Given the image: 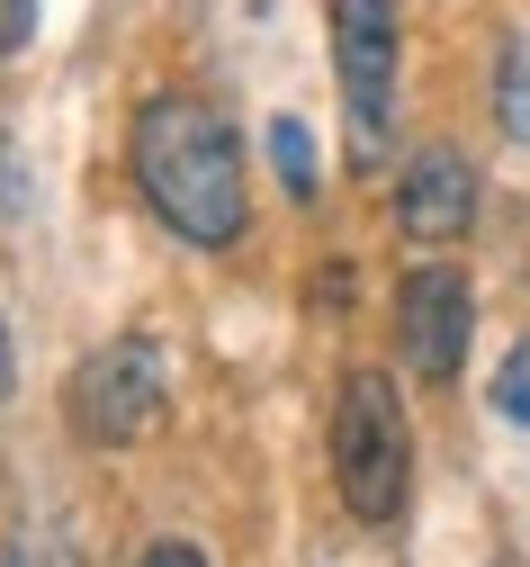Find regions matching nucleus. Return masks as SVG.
<instances>
[{
	"instance_id": "39448f33",
	"label": "nucleus",
	"mask_w": 530,
	"mask_h": 567,
	"mask_svg": "<svg viewBox=\"0 0 530 567\" xmlns=\"http://www.w3.org/2000/svg\"><path fill=\"white\" fill-rule=\"evenodd\" d=\"M468 333H477L468 270H449V261L405 270V289H396V351H405V370L423 388H449V379L468 370Z\"/></svg>"
},
{
	"instance_id": "ddd939ff",
	"label": "nucleus",
	"mask_w": 530,
	"mask_h": 567,
	"mask_svg": "<svg viewBox=\"0 0 530 567\" xmlns=\"http://www.w3.org/2000/svg\"><path fill=\"white\" fill-rule=\"evenodd\" d=\"M10 567H19V558H10Z\"/></svg>"
},
{
	"instance_id": "20e7f679",
	"label": "nucleus",
	"mask_w": 530,
	"mask_h": 567,
	"mask_svg": "<svg viewBox=\"0 0 530 567\" xmlns=\"http://www.w3.org/2000/svg\"><path fill=\"white\" fill-rule=\"evenodd\" d=\"M333 73H342V109H351V154L377 163L396 135V73H405L396 0H333Z\"/></svg>"
},
{
	"instance_id": "9b49d317",
	"label": "nucleus",
	"mask_w": 530,
	"mask_h": 567,
	"mask_svg": "<svg viewBox=\"0 0 530 567\" xmlns=\"http://www.w3.org/2000/svg\"><path fill=\"white\" fill-rule=\"evenodd\" d=\"M135 567H207V558H198V549H189V540H154V549H144V558H135Z\"/></svg>"
},
{
	"instance_id": "6e6552de",
	"label": "nucleus",
	"mask_w": 530,
	"mask_h": 567,
	"mask_svg": "<svg viewBox=\"0 0 530 567\" xmlns=\"http://www.w3.org/2000/svg\"><path fill=\"white\" fill-rule=\"evenodd\" d=\"M270 154H279L288 198H315V189H324V172H315V135L297 126V117H279V126H270Z\"/></svg>"
},
{
	"instance_id": "f257e3e1",
	"label": "nucleus",
	"mask_w": 530,
	"mask_h": 567,
	"mask_svg": "<svg viewBox=\"0 0 530 567\" xmlns=\"http://www.w3.org/2000/svg\"><path fill=\"white\" fill-rule=\"evenodd\" d=\"M126 172L144 189V207L189 244V252H225L252 226V181H243V135L216 100L198 91H154L126 126Z\"/></svg>"
},
{
	"instance_id": "7ed1b4c3",
	"label": "nucleus",
	"mask_w": 530,
	"mask_h": 567,
	"mask_svg": "<svg viewBox=\"0 0 530 567\" xmlns=\"http://www.w3.org/2000/svg\"><path fill=\"white\" fill-rule=\"evenodd\" d=\"M163 405H172V370H163V351L144 333H117V342L82 351V370H72V388H63V414H72V433H82L91 451L144 442L163 423Z\"/></svg>"
},
{
	"instance_id": "9d476101",
	"label": "nucleus",
	"mask_w": 530,
	"mask_h": 567,
	"mask_svg": "<svg viewBox=\"0 0 530 567\" xmlns=\"http://www.w3.org/2000/svg\"><path fill=\"white\" fill-rule=\"evenodd\" d=\"M37 45V0H0V54H28Z\"/></svg>"
},
{
	"instance_id": "423d86ee",
	"label": "nucleus",
	"mask_w": 530,
	"mask_h": 567,
	"mask_svg": "<svg viewBox=\"0 0 530 567\" xmlns=\"http://www.w3.org/2000/svg\"><path fill=\"white\" fill-rule=\"evenodd\" d=\"M396 226H405L414 244H468V226H477V172H468L459 145H423V154L405 163V181H396Z\"/></svg>"
},
{
	"instance_id": "f03ea898",
	"label": "nucleus",
	"mask_w": 530,
	"mask_h": 567,
	"mask_svg": "<svg viewBox=\"0 0 530 567\" xmlns=\"http://www.w3.org/2000/svg\"><path fill=\"white\" fill-rule=\"evenodd\" d=\"M333 486L360 523H396L414 486V423L387 370H351L333 396Z\"/></svg>"
},
{
	"instance_id": "0eeeda50",
	"label": "nucleus",
	"mask_w": 530,
	"mask_h": 567,
	"mask_svg": "<svg viewBox=\"0 0 530 567\" xmlns=\"http://www.w3.org/2000/svg\"><path fill=\"white\" fill-rule=\"evenodd\" d=\"M495 126L512 135V145H530V19L495 54Z\"/></svg>"
},
{
	"instance_id": "1a4fd4ad",
	"label": "nucleus",
	"mask_w": 530,
	"mask_h": 567,
	"mask_svg": "<svg viewBox=\"0 0 530 567\" xmlns=\"http://www.w3.org/2000/svg\"><path fill=\"white\" fill-rule=\"evenodd\" d=\"M495 405H503L512 423H530V351H512V361L495 370Z\"/></svg>"
},
{
	"instance_id": "f8f14e48",
	"label": "nucleus",
	"mask_w": 530,
	"mask_h": 567,
	"mask_svg": "<svg viewBox=\"0 0 530 567\" xmlns=\"http://www.w3.org/2000/svg\"><path fill=\"white\" fill-rule=\"evenodd\" d=\"M19 396V351H10V324H0V405Z\"/></svg>"
}]
</instances>
